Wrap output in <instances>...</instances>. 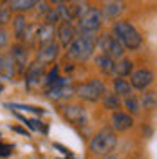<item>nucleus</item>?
Instances as JSON below:
<instances>
[{
  "instance_id": "29",
  "label": "nucleus",
  "mask_w": 157,
  "mask_h": 159,
  "mask_svg": "<svg viewBox=\"0 0 157 159\" xmlns=\"http://www.w3.org/2000/svg\"><path fill=\"white\" fill-rule=\"evenodd\" d=\"M51 4H56V6H61V4H67V2H70V0H49Z\"/></svg>"
},
{
  "instance_id": "7",
  "label": "nucleus",
  "mask_w": 157,
  "mask_h": 159,
  "mask_svg": "<svg viewBox=\"0 0 157 159\" xmlns=\"http://www.w3.org/2000/svg\"><path fill=\"white\" fill-rule=\"evenodd\" d=\"M72 94H76V87L70 85L69 78H58L51 87H47L45 90V96L52 101H63V99H69Z\"/></svg>"
},
{
  "instance_id": "26",
  "label": "nucleus",
  "mask_w": 157,
  "mask_h": 159,
  "mask_svg": "<svg viewBox=\"0 0 157 159\" xmlns=\"http://www.w3.org/2000/svg\"><path fill=\"white\" fill-rule=\"evenodd\" d=\"M9 109H20V110H27V112H34V114H43V109L38 107H31V105H18V103H9Z\"/></svg>"
},
{
  "instance_id": "16",
  "label": "nucleus",
  "mask_w": 157,
  "mask_h": 159,
  "mask_svg": "<svg viewBox=\"0 0 157 159\" xmlns=\"http://www.w3.org/2000/svg\"><path fill=\"white\" fill-rule=\"evenodd\" d=\"M58 56H60V43L52 42V43H47V45L40 47L38 54H36V60L42 61L43 65H47V63H52Z\"/></svg>"
},
{
  "instance_id": "1",
  "label": "nucleus",
  "mask_w": 157,
  "mask_h": 159,
  "mask_svg": "<svg viewBox=\"0 0 157 159\" xmlns=\"http://www.w3.org/2000/svg\"><path fill=\"white\" fill-rule=\"evenodd\" d=\"M116 38L121 42V45L127 51H137L143 45V36L139 29L130 22V20L119 18L112 24V31H110Z\"/></svg>"
},
{
  "instance_id": "27",
  "label": "nucleus",
  "mask_w": 157,
  "mask_h": 159,
  "mask_svg": "<svg viewBox=\"0 0 157 159\" xmlns=\"http://www.w3.org/2000/svg\"><path fill=\"white\" fill-rule=\"evenodd\" d=\"M7 43H9V33H7V29L4 25H0V49L6 47Z\"/></svg>"
},
{
  "instance_id": "17",
  "label": "nucleus",
  "mask_w": 157,
  "mask_h": 159,
  "mask_svg": "<svg viewBox=\"0 0 157 159\" xmlns=\"http://www.w3.org/2000/svg\"><path fill=\"white\" fill-rule=\"evenodd\" d=\"M94 63H96V69L107 76H114V67H116V60L110 58L108 54H103L99 52L98 56L94 58Z\"/></svg>"
},
{
  "instance_id": "6",
  "label": "nucleus",
  "mask_w": 157,
  "mask_h": 159,
  "mask_svg": "<svg viewBox=\"0 0 157 159\" xmlns=\"http://www.w3.org/2000/svg\"><path fill=\"white\" fill-rule=\"evenodd\" d=\"M98 49H99V52L108 54L110 58H114L116 61L121 60V58H125V54H127V49L121 45V42H119L112 33H105V34L99 36Z\"/></svg>"
},
{
  "instance_id": "12",
  "label": "nucleus",
  "mask_w": 157,
  "mask_h": 159,
  "mask_svg": "<svg viewBox=\"0 0 157 159\" xmlns=\"http://www.w3.org/2000/svg\"><path fill=\"white\" fill-rule=\"evenodd\" d=\"M42 80H45V65L38 60H34L25 70V87L29 89L38 87L42 85Z\"/></svg>"
},
{
  "instance_id": "14",
  "label": "nucleus",
  "mask_w": 157,
  "mask_h": 159,
  "mask_svg": "<svg viewBox=\"0 0 157 159\" xmlns=\"http://www.w3.org/2000/svg\"><path fill=\"white\" fill-rule=\"evenodd\" d=\"M54 36H56V25H51V24H45L42 22L36 25V34H34V42H38V45H47V43H52L54 42Z\"/></svg>"
},
{
  "instance_id": "18",
  "label": "nucleus",
  "mask_w": 157,
  "mask_h": 159,
  "mask_svg": "<svg viewBox=\"0 0 157 159\" xmlns=\"http://www.w3.org/2000/svg\"><path fill=\"white\" fill-rule=\"evenodd\" d=\"M136 70L134 67V60L130 58H121L116 61V67H114V76L112 78H130V74Z\"/></svg>"
},
{
  "instance_id": "19",
  "label": "nucleus",
  "mask_w": 157,
  "mask_h": 159,
  "mask_svg": "<svg viewBox=\"0 0 157 159\" xmlns=\"http://www.w3.org/2000/svg\"><path fill=\"white\" fill-rule=\"evenodd\" d=\"M112 87H114V92L121 99H125L134 94V89L130 85V80H127V78H112Z\"/></svg>"
},
{
  "instance_id": "31",
  "label": "nucleus",
  "mask_w": 157,
  "mask_h": 159,
  "mask_svg": "<svg viewBox=\"0 0 157 159\" xmlns=\"http://www.w3.org/2000/svg\"><path fill=\"white\" fill-rule=\"evenodd\" d=\"M92 159H118L116 156H105V157H92Z\"/></svg>"
},
{
  "instance_id": "2",
  "label": "nucleus",
  "mask_w": 157,
  "mask_h": 159,
  "mask_svg": "<svg viewBox=\"0 0 157 159\" xmlns=\"http://www.w3.org/2000/svg\"><path fill=\"white\" fill-rule=\"evenodd\" d=\"M98 40L99 34L79 33L78 38L67 47V58H72L76 61H87L88 58H92L94 51L98 49Z\"/></svg>"
},
{
  "instance_id": "5",
  "label": "nucleus",
  "mask_w": 157,
  "mask_h": 159,
  "mask_svg": "<svg viewBox=\"0 0 157 159\" xmlns=\"http://www.w3.org/2000/svg\"><path fill=\"white\" fill-rule=\"evenodd\" d=\"M103 25V15L98 7H88L87 13L78 20V31L85 34H99Z\"/></svg>"
},
{
  "instance_id": "11",
  "label": "nucleus",
  "mask_w": 157,
  "mask_h": 159,
  "mask_svg": "<svg viewBox=\"0 0 157 159\" xmlns=\"http://www.w3.org/2000/svg\"><path fill=\"white\" fill-rule=\"evenodd\" d=\"M134 125H136L134 116H130L125 110H118L110 114V127L114 132H128L134 129Z\"/></svg>"
},
{
  "instance_id": "25",
  "label": "nucleus",
  "mask_w": 157,
  "mask_h": 159,
  "mask_svg": "<svg viewBox=\"0 0 157 159\" xmlns=\"http://www.w3.org/2000/svg\"><path fill=\"white\" fill-rule=\"evenodd\" d=\"M16 72H18V69H16V63H15L13 56H11V54L4 56V69H2V74L7 76V78H13Z\"/></svg>"
},
{
  "instance_id": "23",
  "label": "nucleus",
  "mask_w": 157,
  "mask_h": 159,
  "mask_svg": "<svg viewBox=\"0 0 157 159\" xmlns=\"http://www.w3.org/2000/svg\"><path fill=\"white\" fill-rule=\"evenodd\" d=\"M40 0H11L9 9L11 13H16V15H24L25 11H31L34 6H38Z\"/></svg>"
},
{
  "instance_id": "30",
  "label": "nucleus",
  "mask_w": 157,
  "mask_h": 159,
  "mask_svg": "<svg viewBox=\"0 0 157 159\" xmlns=\"http://www.w3.org/2000/svg\"><path fill=\"white\" fill-rule=\"evenodd\" d=\"M4 69V56H2V52H0V72Z\"/></svg>"
},
{
  "instance_id": "9",
  "label": "nucleus",
  "mask_w": 157,
  "mask_h": 159,
  "mask_svg": "<svg viewBox=\"0 0 157 159\" xmlns=\"http://www.w3.org/2000/svg\"><path fill=\"white\" fill-rule=\"evenodd\" d=\"M61 114L74 127H87V123H88L87 110L83 109L81 105H78V103H67V105H63L61 107Z\"/></svg>"
},
{
  "instance_id": "10",
  "label": "nucleus",
  "mask_w": 157,
  "mask_h": 159,
  "mask_svg": "<svg viewBox=\"0 0 157 159\" xmlns=\"http://www.w3.org/2000/svg\"><path fill=\"white\" fill-rule=\"evenodd\" d=\"M101 15L103 20H119V16L127 11V0H103L101 2Z\"/></svg>"
},
{
  "instance_id": "22",
  "label": "nucleus",
  "mask_w": 157,
  "mask_h": 159,
  "mask_svg": "<svg viewBox=\"0 0 157 159\" xmlns=\"http://www.w3.org/2000/svg\"><path fill=\"white\" fill-rule=\"evenodd\" d=\"M123 109L125 112H128L130 116H139L141 112H143V107H141V98H139L137 94H132V96H128V98L123 99Z\"/></svg>"
},
{
  "instance_id": "28",
  "label": "nucleus",
  "mask_w": 157,
  "mask_h": 159,
  "mask_svg": "<svg viewBox=\"0 0 157 159\" xmlns=\"http://www.w3.org/2000/svg\"><path fill=\"white\" fill-rule=\"evenodd\" d=\"M11 9L9 7H0V25H4L6 22H9Z\"/></svg>"
},
{
  "instance_id": "24",
  "label": "nucleus",
  "mask_w": 157,
  "mask_h": 159,
  "mask_svg": "<svg viewBox=\"0 0 157 159\" xmlns=\"http://www.w3.org/2000/svg\"><path fill=\"white\" fill-rule=\"evenodd\" d=\"M29 29V24L25 22V16L24 15H16L15 18H13V33H15V36L24 43V38H25V33Z\"/></svg>"
},
{
  "instance_id": "33",
  "label": "nucleus",
  "mask_w": 157,
  "mask_h": 159,
  "mask_svg": "<svg viewBox=\"0 0 157 159\" xmlns=\"http://www.w3.org/2000/svg\"><path fill=\"white\" fill-rule=\"evenodd\" d=\"M2 90H4V87H2V83H0V92H2Z\"/></svg>"
},
{
  "instance_id": "32",
  "label": "nucleus",
  "mask_w": 157,
  "mask_h": 159,
  "mask_svg": "<svg viewBox=\"0 0 157 159\" xmlns=\"http://www.w3.org/2000/svg\"><path fill=\"white\" fill-rule=\"evenodd\" d=\"M4 2H7V0H0V7H4Z\"/></svg>"
},
{
  "instance_id": "13",
  "label": "nucleus",
  "mask_w": 157,
  "mask_h": 159,
  "mask_svg": "<svg viewBox=\"0 0 157 159\" xmlns=\"http://www.w3.org/2000/svg\"><path fill=\"white\" fill-rule=\"evenodd\" d=\"M56 38H58L60 47H69L70 43L79 36V31L76 25H72L69 22H61L58 27H56Z\"/></svg>"
},
{
  "instance_id": "21",
  "label": "nucleus",
  "mask_w": 157,
  "mask_h": 159,
  "mask_svg": "<svg viewBox=\"0 0 157 159\" xmlns=\"http://www.w3.org/2000/svg\"><path fill=\"white\" fill-rule=\"evenodd\" d=\"M101 103H103V107L110 112H118V110L123 109V99L119 98L116 92H105V96L101 98Z\"/></svg>"
},
{
  "instance_id": "15",
  "label": "nucleus",
  "mask_w": 157,
  "mask_h": 159,
  "mask_svg": "<svg viewBox=\"0 0 157 159\" xmlns=\"http://www.w3.org/2000/svg\"><path fill=\"white\" fill-rule=\"evenodd\" d=\"M13 60H15V63H16V69L18 72H25L27 67H29V54H27V47L24 45V43H16L9 52Z\"/></svg>"
},
{
  "instance_id": "4",
  "label": "nucleus",
  "mask_w": 157,
  "mask_h": 159,
  "mask_svg": "<svg viewBox=\"0 0 157 159\" xmlns=\"http://www.w3.org/2000/svg\"><path fill=\"white\" fill-rule=\"evenodd\" d=\"M105 92H107V87H105L103 80L99 78H90L88 81H83V83L76 85V96L81 101H88V103L101 101Z\"/></svg>"
},
{
  "instance_id": "20",
  "label": "nucleus",
  "mask_w": 157,
  "mask_h": 159,
  "mask_svg": "<svg viewBox=\"0 0 157 159\" xmlns=\"http://www.w3.org/2000/svg\"><path fill=\"white\" fill-rule=\"evenodd\" d=\"M139 98H141V107H143V110H146V112H155L157 110V90L155 89L145 90Z\"/></svg>"
},
{
  "instance_id": "3",
  "label": "nucleus",
  "mask_w": 157,
  "mask_h": 159,
  "mask_svg": "<svg viewBox=\"0 0 157 159\" xmlns=\"http://www.w3.org/2000/svg\"><path fill=\"white\" fill-rule=\"evenodd\" d=\"M118 147V136L112 129H103L96 132L90 143H88V152L94 156V157H105L110 156Z\"/></svg>"
},
{
  "instance_id": "8",
  "label": "nucleus",
  "mask_w": 157,
  "mask_h": 159,
  "mask_svg": "<svg viewBox=\"0 0 157 159\" xmlns=\"http://www.w3.org/2000/svg\"><path fill=\"white\" fill-rule=\"evenodd\" d=\"M155 81V72L150 69V67H139L130 74V85L134 90L139 92H145L148 90Z\"/></svg>"
}]
</instances>
